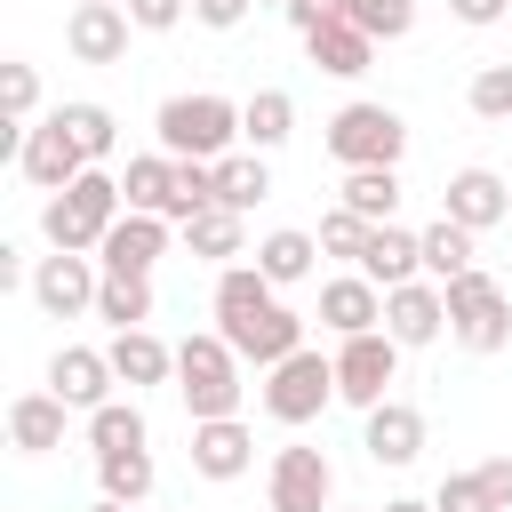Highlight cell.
Here are the masks:
<instances>
[{
    "label": "cell",
    "mask_w": 512,
    "mask_h": 512,
    "mask_svg": "<svg viewBox=\"0 0 512 512\" xmlns=\"http://www.w3.org/2000/svg\"><path fill=\"white\" fill-rule=\"evenodd\" d=\"M120 216H128L120 176L88 168L72 192H48V208H40V240H48L56 256H96V248H104V232H112Z\"/></svg>",
    "instance_id": "6da1fadb"
},
{
    "label": "cell",
    "mask_w": 512,
    "mask_h": 512,
    "mask_svg": "<svg viewBox=\"0 0 512 512\" xmlns=\"http://www.w3.org/2000/svg\"><path fill=\"white\" fill-rule=\"evenodd\" d=\"M152 136L168 160H232V136H240V104L232 96H168L152 112Z\"/></svg>",
    "instance_id": "7a4b0ae2"
},
{
    "label": "cell",
    "mask_w": 512,
    "mask_h": 512,
    "mask_svg": "<svg viewBox=\"0 0 512 512\" xmlns=\"http://www.w3.org/2000/svg\"><path fill=\"white\" fill-rule=\"evenodd\" d=\"M176 392L192 408V424H216V416H240V352L208 328V336H184L176 344Z\"/></svg>",
    "instance_id": "3957f363"
},
{
    "label": "cell",
    "mask_w": 512,
    "mask_h": 512,
    "mask_svg": "<svg viewBox=\"0 0 512 512\" xmlns=\"http://www.w3.org/2000/svg\"><path fill=\"white\" fill-rule=\"evenodd\" d=\"M400 152H408V120L392 112V104H344L336 120H328V160L352 176V168H400Z\"/></svg>",
    "instance_id": "277c9868"
},
{
    "label": "cell",
    "mask_w": 512,
    "mask_h": 512,
    "mask_svg": "<svg viewBox=\"0 0 512 512\" xmlns=\"http://www.w3.org/2000/svg\"><path fill=\"white\" fill-rule=\"evenodd\" d=\"M328 400H336V352H312V344H304V352H288L280 368H264V416H272V424L296 432V424H312Z\"/></svg>",
    "instance_id": "5b68a950"
},
{
    "label": "cell",
    "mask_w": 512,
    "mask_h": 512,
    "mask_svg": "<svg viewBox=\"0 0 512 512\" xmlns=\"http://www.w3.org/2000/svg\"><path fill=\"white\" fill-rule=\"evenodd\" d=\"M440 296H448V336H456L464 352H504V344H512V296H504L488 272H464V280H448Z\"/></svg>",
    "instance_id": "8992f818"
},
{
    "label": "cell",
    "mask_w": 512,
    "mask_h": 512,
    "mask_svg": "<svg viewBox=\"0 0 512 512\" xmlns=\"http://www.w3.org/2000/svg\"><path fill=\"white\" fill-rule=\"evenodd\" d=\"M392 376H400V344H392L384 328H368V336H344V344H336V400H352L360 416L392 400Z\"/></svg>",
    "instance_id": "52a82bcc"
},
{
    "label": "cell",
    "mask_w": 512,
    "mask_h": 512,
    "mask_svg": "<svg viewBox=\"0 0 512 512\" xmlns=\"http://www.w3.org/2000/svg\"><path fill=\"white\" fill-rule=\"evenodd\" d=\"M328 496H336V464L320 448L288 440L264 472V512H328Z\"/></svg>",
    "instance_id": "ba28073f"
},
{
    "label": "cell",
    "mask_w": 512,
    "mask_h": 512,
    "mask_svg": "<svg viewBox=\"0 0 512 512\" xmlns=\"http://www.w3.org/2000/svg\"><path fill=\"white\" fill-rule=\"evenodd\" d=\"M16 168H24V184H32V192H72V184H80L96 160H88V152L72 144V128L48 112V120H32V128H24V152H16Z\"/></svg>",
    "instance_id": "9c48e42d"
},
{
    "label": "cell",
    "mask_w": 512,
    "mask_h": 512,
    "mask_svg": "<svg viewBox=\"0 0 512 512\" xmlns=\"http://www.w3.org/2000/svg\"><path fill=\"white\" fill-rule=\"evenodd\" d=\"M96 288H104V264H96V256H40V264H32V304H40L48 320L96 312Z\"/></svg>",
    "instance_id": "30bf717a"
},
{
    "label": "cell",
    "mask_w": 512,
    "mask_h": 512,
    "mask_svg": "<svg viewBox=\"0 0 512 512\" xmlns=\"http://www.w3.org/2000/svg\"><path fill=\"white\" fill-rule=\"evenodd\" d=\"M160 256H168V216H144V208H128V216L104 232V248H96V264L120 272V280H152Z\"/></svg>",
    "instance_id": "8fae6325"
},
{
    "label": "cell",
    "mask_w": 512,
    "mask_h": 512,
    "mask_svg": "<svg viewBox=\"0 0 512 512\" xmlns=\"http://www.w3.org/2000/svg\"><path fill=\"white\" fill-rule=\"evenodd\" d=\"M112 360L96 352V344H56V360H48V392L64 400V408H80V416H96L104 400H112Z\"/></svg>",
    "instance_id": "7c38bea8"
},
{
    "label": "cell",
    "mask_w": 512,
    "mask_h": 512,
    "mask_svg": "<svg viewBox=\"0 0 512 512\" xmlns=\"http://www.w3.org/2000/svg\"><path fill=\"white\" fill-rule=\"evenodd\" d=\"M440 216H456L464 232H488V224H512V184L496 168H456L448 192H440Z\"/></svg>",
    "instance_id": "4fadbf2b"
},
{
    "label": "cell",
    "mask_w": 512,
    "mask_h": 512,
    "mask_svg": "<svg viewBox=\"0 0 512 512\" xmlns=\"http://www.w3.org/2000/svg\"><path fill=\"white\" fill-rule=\"evenodd\" d=\"M320 328H328L336 344L384 328V288H376L368 272H336V280H320Z\"/></svg>",
    "instance_id": "5bb4252c"
},
{
    "label": "cell",
    "mask_w": 512,
    "mask_h": 512,
    "mask_svg": "<svg viewBox=\"0 0 512 512\" xmlns=\"http://www.w3.org/2000/svg\"><path fill=\"white\" fill-rule=\"evenodd\" d=\"M440 328H448V296H440V280H408V288L384 296V336H392L400 352L432 344Z\"/></svg>",
    "instance_id": "9a60e30c"
},
{
    "label": "cell",
    "mask_w": 512,
    "mask_h": 512,
    "mask_svg": "<svg viewBox=\"0 0 512 512\" xmlns=\"http://www.w3.org/2000/svg\"><path fill=\"white\" fill-rule=\"evenodd\" d=\"M360 448H368V464H392V472H408V464L424 456V408H408V400H384V408H368V424H360Z\"/></svg>",
    "instance_id": "2e32d148"
},
{
    "label": "cell",
    "mask_w": 512,
    "mask_h": 512,
    "mask_svg": "<svg viewBox=\"0 0 512 512\" xmlns=\"http://www.w3.org/2000/svg\"><path fill=\"white\" fill-rule=\"evenodd\" d=\"M240 360H256V368H280L288 352H304V312H288V304H272V312H256V320H240V328H216Z\"/></svg>",
    "instance_id": "e0dca14e"
},
{
    "label": "cell",
    "mask_w": 512,
    "mask_h": 512,
    "mask_svg": "<svg viewBox=\"0 0 512 512\" xmlns=\"http://www.w3.org/2000/svg\"><path fill=\"white\" fill-rule=\"evenodd\" d=\"M248 464H256V432H248L240 416L192 424V472H200V480H216V488H224V480H240Z\"/></svg>",
    "instance_id": "ac0fdd59"
},
{
    "label": "cell",
    "mask_w": 512,
    "mask_h": 512,
    "mask_svg": "<svg viewBox=\"0 0 512 512\" xmlns=\"http://www.w3.org/2000/svg\"><path fill=\"white\" fill-rule=\"evenodd\" d=\"M352 272H368V280H376V288L392 296V288H408V280H424V240H416V232H400V224H376Z\"/></svg>",
    "instance_id": "d6986e66"
},
{
    "label": "cell",
    "mask_w": 512,
    "mask_h": 512,
    "mask_svg": "<svg viewBox=\"0 0 512 512\" xmlns=\"http://www.w3.org/2000/svg\"><path fill=\"white\" fill-rule=\"evenodd\" d=\"M128 8H72L64 16V48L80 56V64H120L128 56Z\"/></svg>",
    "instance_id": "ffe728a7"
},
{
    "label": "cell",
    "mask_w": 512,
    "mask_h": 512,
    "mask_svg": "<svg viewBox=\"0 0 512 512\" xmlns=\"http://www.w3.org/2000/svg\"><path fill=\"white\" fill-rule=\"evenodd\" d=\"M104 360H112V376H120L128 392H144V384H168V376H176V344H160L152 328H120V336L104 344Z\"/></svg>",
    "instance_id": "44dd1931"
},
{
    "label": "cell",
    "mask_w": 512,
    "mask_h": 512,
    "mask_svg": "<svg viewBox=\"0 0 512 512\" xmlns=\"http://www.w3.org/2000/svg\"><path fill=\"white\" fill-rule=\"evenodd\" d=\"M304 56H312V72H328V80H360V72H368V56H376V40L344 16V24L304 32Z\"/></svg>",
    "instance_id": "7402d4cb"
},
{
    "label": "cell",
    "mask_w": 512,
    "mask_h": 512,
    "mask_svg": "<svg viewBox=\"0 0 512 512\" xmlns=\"http://www.w3.org/2000/svg\"><path fill=\"white\" fill-rule=\"evenodd\" d=\"M312 256H320V232H296V224H280V232H264L256 240V272L272 280V288H296V280H312Z\"/></svg>",
    "instance_id": "603a6c76"
},
{
    "label": "cell",
    "mask_w": 512,
    "mask_h": 512,
    "mask_svg": "<svg viewBox=\"0 0 512 512\" xmlns=\"http://www.w3.org/2000/svg\"><path fill=\"white\" fill-rule=\"evenodd\" d=\"M64 400L56 392H24L16 408H8V440H16V456H48V448H64Z\"/></svg>",
    "instance_id": "cb8c5ba5"
},
{
    "label": "cell",
    "mask_w": 512,
    "mask_h": 512,
    "mask_svg": "<svg viewBox=\"0 0 512 512\" xmlns=\"http://www.w3.org/2000/svg\"><path fill=\"white\" fill-rule=\"evenodd\" d=\"M184 248L200 256V264H240L248 256V224H240V208H200L192 224H184Z\"/></svg>",
    "instance_id": "d4e9b609"
},
{
    "label": "cell",
    "mask_w": 512,
    "mask_h": 512,
    "mask_svg": "<svg viewBox=\"0 0 512 512\" xmlns=\"http://www.w3.org/2000/svg\"><path fill=\"white\" fill-rule=\"evenodd\" d=\"M280 304V288L256 272V264H224L216 272V328H240V320H256V312H272Z\"/></svg>",
    "instance_id": "484cf974"
},
{
    "label": "cell",
    "mask_w": 512,
    "mask_h": 512,
    "mask_svg": "<svg viewBox=\"0 0 512 512\" xmlns=\"http://www.w3.org/2000/svg\"><path fill=\"white\" fill-rule=\"evenodd\" d=\"M240 136H248V152H280L296 136V96L288 88H256L240 104Z\"/></svg>",
    "instance_id": "4316f807"
},
{
    "label": "cell",
    "mask_w": 512,
    "mask_h": 512,
    "mask_svg": "<svg viewBox=\"0 0 512 512\" xmlns=\"http://www.w3.org/2000/svg\"><path fill=\"white\" fill-rule=\"evenodd\" d=\"M416 240H424V280H440V288H448V280L480 272V264H472V240H480V232H464L456 216H432Z\"/></svg>",
    "instance_id": "83f0119b"
},
{
    "label": "cell",
    "mask_w": 512,
    "mask_h": 512,
    "mask_svg": "<svg viewBox=\"0 0 512 512\" xmlns=\"http://www.w3.org/2000/svg\"><path fill=\"white\" fill-rule=\"evenodd\" d=\"M120 192H128V208L168 216V208H176V160H168V152H136L128 176H120Z\"/></svg>",
    "instance_id": "f1b7e54d"
},
{
    "label": "cell",
    "mask_w": 512,
    "mask_h": 512,
    "mask_svg": "<svg viewBox=\"0 0 512 512\" xmlns=\"http://www.w3.org/2000/svg\"><path fill=\"white\" fill-rule=\"evenodd\" d=\"M88 448H96V456L152 448V424H144V408H136V400H104V408L88 416Z\"/></svg>",
    "instance_id": "f546056e"
},
{
    "label": "cell",
    "mask_w": 512,
    "mask_h": 512,
    "mask_svg": "<svg viewBox=\"0 0 512 512\" xmlns=\"http://www.w3.org/2000/svg\"><path fill=\"white\" fill-rule=\"evenodd\" d=\"M256 200H272V168H264V152H232V160H216V208H256Z\"/></svg>",
    "instance_id": "4dcf8cb0"
},
{
    "label": "cell",
    "mask_w": 512,
    "mask_h": 512,
    "mask_svg": "<svg viewBox=\"0 0 512 512\" xmlns=\"http://www.w3.org/2000/svg\"><path fill=\"white\" fill-rule=\"evenodd\" d=\"M152 480H160V472H152V448H128V456H96V488H104L112 504H128V512L152 496Z\"/></svg>",
    "instance_id": "1f68e13d"
},
{
    "label": "cell",
    "mask_w": 512,
    "mask_h": 512,
    "mask_svg": "<svg viewBox=\"0 0 512 512\" xmlns=\"http://www.w3.org/2000/svg\"><path fill=\"white\" fill-rule=\"evenodd\" d=\"M344 208L368 216V224H392V208H400V168H352V176H344Z\"/></svg>",
    "instance_id": "d6a6232c"
},
{
    "label": "cell",
    "mask_w": 512,
    "mask_h": 512,
    "mask_svg": "<svg viewBox=\"0 0 512 512\" xmlns=\"http://www.w3.org/2000/svg\"><path fill=\"white\" fill-rule=\"evenodd\" d=\"M96 320H112V336H120V328H144V320H152V280H120V272H104V288H96Z\"/></svg>",
    "instance_id": "836d02e7"
},
{
    "label": "cell",
    "mask_w": 512,
    "mask_h": 512,
    "mask_svg": "<svg viewBox=\"0 0 512 512\" xmlns=\"http://www.w3.org/2000/svg\"><path fill=\"white\" fill-rule=\"evenodd\" d=\"M56 120L72 128V144H80V152H88L96 168L112 160V144H120V120H112L104 104H56Z\"/></svg>",
    "instance_id": "e575fe53"
},
{
    "label": "cell",
    "mask_w": 512,
    "mask_h": 512,
    "mask_svg": "<svg viewBox=\"0 0 512 512\" xmlns=\"http://www.w3.org/2000/svg\"><path fill=\"white\" fill-rule=\"evenodd\" d=\"M200 208H216V160H176V208H168V224H192Z\"/></svg>",
    "instance_id": "d590c367"
},
{
    "label": "cell",
    "mask_w": 512,
    "mask_h": 512,
    "mask_svg": "<svg viewBox=\"0 0 512 512\" xmlns=\"http://www.w3.org/2000/svg\"><path fill=\"white\" fill-rule=\"evenodd\" d=\"M464 104H472V120H504L512 128V64H480L472 88H464Z\"/></svg>",
    "instance_id": "8d00e7d4"
},
{
    "label": "cell",
    "mask_w": 512,
    "mask_h": 512,
    "mask_svg": "<svg viewBox=\"0 0 512 512\" xmlns=\"http://www.w3.org/2000/svg\"><path fill=\"white\" fill-rule=\"evenodd\" d=\"M0 112H8V128H32V112H40V72L32 64H0Z\"/></svg>",
    "instance_id": "74e56055"
},
{
    "label": "cell",
    "mask_w": 512,
    "mask_h": 512,
    "mask_svg": "<svg viewBox=\"0 0 512 512\" xmlns=\"http://www.w3.org/2000/svg\"><path fill=\"white\" fill-rule=\"evenodd\" d=\"M368 232H376V224H368V216H352V208L336 200V208L320 216V256H344V264H360V248H368Z\"/></svg>",
    "instance_id": "f35d334b"
},
{
    "label": "cell",
    "mask_w": 512,
    "mask_h": 512,
    "mask_svg": "<svg viewBox=\"0 0 512 512\" xmlns=\"http://www.w3.org/2000/svg\"><path fill=\"white\" fill-rule=\"evenodd\" d=\"M352 24L368 40H408L416 32V0H352Z\"/></svg>",
    "instance_id": "ab89813d"
},
{
    "label": "cell",
    "mask_w": 512,
    "mask_h": 512,
    "mask_svg": "<svg viewBox=\"0 0 512 512\" xmlns=\"http://www.w3.org/2000/svg\"><path fill=\"white\" fill-rule=\"evenodd\" d=\"M432 512H488V496H480V472H448V480L432 488Z\"/></svg>",
    "instance_id": "60d3db41"
},
{
    "label": "cell",
    "mask_w": 512,
    "mask_h": 512,
    "mask_svg": "<svg viewBox=\"0 0 512 512\" xmlns=\"http://www.w3.org/2000/svg\"><path fill=\"white\" fill-rule=\"evenodd\" d=\"M120 8H128V24H136V32H176L192 0H120Z\"/></svg>",
    "instance_id": "b9f144b4"
},
{
    "label": "cell",
    "mask_w": 512,
    "mask_h": 512,
    "mask_svg": "<svg viewBox=\"0 0 512 512\" xmlns=\"http://www.w3.org/2000/svg\"><path fill=\"white\" fill-rule=\"evenodd\" d=\"M280 16H288L296 32H320V24H344V16H352V0H288Z\"/></svg>",
    "instance_id": "7bdbcfd3"
},
{
    "label": "cell",
    "mask_w": 512,
    "mask_h": 512,
    "mask_svg": "<svg viewBox=\"0 0 512 512\" xmlns=\"http://www.w3.org/2000/svg\"><path fill=\"white\" fill-rule=\"evenodd\" d=\"M472 472H480L488 512H512V456H488V464H472Z\"/></svg>",
    "instance_id": "ee69618b"
},
{
    "label": "cell",
    "mask_w": 512,
    "mask_h": 512,
    "mask_svg": "<svg viewBox=\"0 0 512 512\" xmlns=\"http://www.w3.org/2000/svg\"><path fill=\"white\" fill-rule=\"evenodd\" d=\"M248 8H256V0H192V16H200L208 32H232V24L248 16Z\"/></svg>",
    "instance_id": "f6af8a7d"
},
{
    "label": "cell",
    "mask_w": 512,
    "mask_h": 512,
    "mask_svg": "<svg viewBox=\"0 0 512 512\" xmlns=\"http://www.w3.org/2000/svg\"><path fill=\"white\" fill-rule=\"evenodd\" d=\"M504 8H512V0H448V16H456V24H472V32H480V24H496Z\"/></svg>",
    "instance_id": "bcb514c9"
},
{
    "label": "cell",
    "mask_w": 512,
    "mask_h": 512,
    "mask_svg": "<svg viewBox=\"0 0 512 512\" xmlns=\"http://www.w3.org/2000/svg\"><path fill=\"white\" fill-rule=\"evenodd\" d=\"M16 280H24V248H16V240H0V288H16Z\"/></svg>",
    "instance_id": "7dc6e473"
},
{
    "label": "cell",
    "mask_w": 512,
    "mask_h": 512,
    "mask_svg": "<svg viewBox=\"0 0 512 512\" xmlns=\"http://www.w3.org/2000/svg\"><path fill=\"white\" fill-rule=\"evenodd\" d=\"M384 512H432V504H424V496H392Z\"/></svg>",
    "instance_id": "c3c4849f"
},
{
    "label": "cell",
    "mask_w": 512,
    "mask_h": 512,
    "mask_svg": "<svg viewBox=\"0 0 512 512\" xmlns=\"http://www.w3.org/2000/svg\"><path fill=\"white\" fill-rule=\"evenodd\" d=\"M88 512H128V504H112V496H96V504H88Z\"/></svg>",
    "instance_id": "681fc988"
},
{
    "label": "cell",
    "mask_w": 512,
    "mask_h": 512,
    "mask_svg": "<svg viewBox=\"0 0 512 512\" xmlns=\"http://www.w3.org/2000/svg\"><path fill=\"white\" fill-rule=\"evenodd\" d=\"M72 8H120V0H72Z\"/></svg>",
    "instance_id": "f907efd6"
},
{
    "label": "cell",
    "mask_w": 512,
    "mask_h": 512,
    "mask_svg": "<svg viewBox=\"0 0 512 512\" xmlns=\"http://www.w3.org/2000/svg\"><path fill=\"white\" fill-rule=\"evenodd\" d=\"M272 8H288V0H272Z\"/></svg>",
    "instance_id": "816d5d0a"
}]
</instances>
